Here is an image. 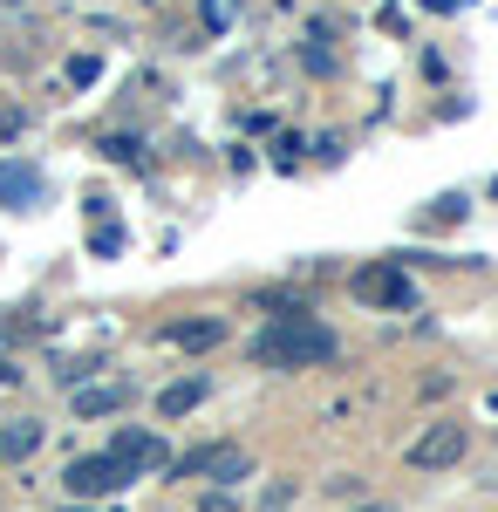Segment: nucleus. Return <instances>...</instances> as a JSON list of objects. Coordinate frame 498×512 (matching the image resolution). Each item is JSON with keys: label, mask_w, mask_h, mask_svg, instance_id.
<instances>
[{"label": "nucleus", "mask_w": 498, "mask_h": 512, "mask_svg": "<svg viewBox=\"0 0 498 512\" xmlns=\"http://www.w3.org/2000/svg\"><path fill=\"white\" fill-rule=\"evenodd\" d=\"M130 403V383H82L76 390V417H110Z\"/></svg>", "instance_id": "nucleus-7"}, {"label": "nucleus", "mask_w": 498, "mask_h": 512, "mask_svg": "<svg viewBox=\"0 0 498 512\" xmlns=\"http://www.w3.org/2000/svg\"><path fill=\"white\" fill-rule=\"evenodd\" d=\"M464 444H471L464 424H430V431L410 444V465H417V472H444V465H458V458H464Z\"/></svg>", "instance_id": "nucleus-2"}, {"label": "nucleus", "mask_w": 498, "mask_h": 512, "mask_svg": "<svg viewBox=\"0 0 498 512\" xmlns=\"http://www.w3.org/2000/svg\"><path fill=\"white\" fill-rule=\"evenodd\" d=\"M164 342H171V349H212V342H226V321H219V315L171 321V328H164Z\"/></svg>", "instance_id": "nucleus-6"}, {"label": "nucleus", "mask_w": 498, "mask_h": 512, "mask_svg": "<svg viewBox=\"0 0 498 512\" xmlns=\"http://www.w3.org/2000/svg\"><path fill=\"white\" fill-rule=\"evenodd\" d=\"M328 355H335V335L307 315H280L260 335V362H273V369H307V362H328Z\"/></svg>", "instance_id": "nucleus-1"}, {"label": "nucleus", "mask_w": 498, "mask_h": 512, "mask_svg": "<svg viewBox=\"0 0 498 512\" xmlns=\"http://www.w3.org/2000/svg\"><path fill=\"white\" fill-rule=\"evenodd\" d=\"M205 512H232V492H205Z\"/></svg>", "instance_id": "nucleus-14"}, {"label": "nucleus", "mask_w": 498, "mask_h": 512, "mask_svg": "<svg viewBox=\"0 0 498 512\" xmlns=\"http://www.w3.org/2000/svg\"><path fill=\"white\" fill-rule=\"evenodd\" d=\"M239 472H246V451H239V444H219V458H212V478H219V492H226Z\"/></svg>", "instance_id": "nucleus-11"}, {"label": "nucleus", "mask_w": 498, "mask_h": 512, "mask_svg": "<svg viewBox=\"0 0 498 512\" xmlns=\"http://www.w3.org/2000/svg\"><path fill=\"white\" fill-rule=\"evenodd\" d=\"M110 458H116V465H123L130 478H144V472H157V465H171V451H164L151 431H116Z\"/></svg>", "instance_id": "nucleus-5"}, {"label": "nucleus", "mask_w": 498, "mask_h": 512, "mask_svg": "<svg viewBox=\"0 0 498 512\" xmlns=\"http://www.w3.org/2000/svg\"><path fill=\"white\" fill-rule=\"evenodd\" d=\"M205 390H212L205 376H185V383H171V390L157 396V417H164V424H178L185 410H198V403H205Z\"/></svg>", "instance_id": "nucleus-9"}, {"label": "nucleus", "mask_w": 498, "mask_h": 512, "mask_svg": "<svg viewBox=\"0 0 498 512\" xmlns=\"http://www.w3.org/2000/svg\"><path fill=\"white\" fill-rule=\"evenodd\" d=\"M41 451V424L35 417H14L7 431H0V465H21V458H35Z\"/></svg>", "instance_id": "nucleus-8"}, {"label": "nucleus", "mask_w": 498, "mask_h": 512, "mask_svg": "<svg viewBox=\"0 0 498 512\" xmlns=\"http://www.w3.org/2000/svg\"><path fill=\"white\" fill-rule=\"evenodd\" d=\"M287 506H294V485H273L267 499H260V512H287Z\"/></svg>", "instance_id": "nucleus-13"}, {"label": "nucleus", "mask_w": 498, "mask_h": 512, "mask_svg": "<svg viewBox=\"0 0 498 512\" xmlns=\"http://www.w3.org/2000/svg\"><path fill=\"white\" fill-rule=\"evenodd\" d=\"M0 192H7V198H28V192H35V171H0Z\"/></svg>", "instance_id": "nucleus-12"}, {"label": "nucleus", "mask_w": 498, "mask_h": 512, "mask_svg": "<svg viewBox=\"0 0 498 512\" xmlns=\"http://www.w3.org/2000/svg\"><path fill=\"white\" fill-rule=\"evenodd\" d=\"M355 301H369V308H410L417 287L396 274V267H369V274H355Z\"/></svg>", "instance_id": "nucleus-4"}, {"label": "nucleus", "mask_w": 498, "mask_h": 512, "mask_svg": "<svg viewBox=\"0 0 498 512\" xmlns=\"http://www.w3.org/2000/svg\"><path fill=\"white\" fill-rule=\"evenodd\" d=\"M123 485H130V472L116 465L110 451H103V458H76V465H69V492H76V499H103V492H123Z\"/></svg>", "instance_id": "nucleus-3"}, {"label": "nucleus", "mask_w": 498, "mask_h": 512, "mask_svg": "<svg viewBox=\"0 0 498 512\" xmlns=\"http://www.w3.org/2000/svg\"><path fill=\"white\" fill-rule=\"evenodd\" d=\"M212 458H219V444H198V451H185V458H171L164 472L171 478H198V472H212Z\"/></svg>", "instance_id": "nucleus-10"}]
</instances>
